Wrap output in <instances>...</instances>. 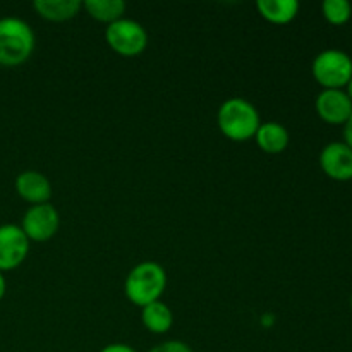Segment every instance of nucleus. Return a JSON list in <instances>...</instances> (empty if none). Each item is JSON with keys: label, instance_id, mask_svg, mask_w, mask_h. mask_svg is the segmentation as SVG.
<instances>
[{"label": "nucleus", "instance_id": "nucleus-1", "mask_svg": "<svg viewBox=\"0 0 352 352\" xmlns=\"http://www.w3.org/2000/svg\"><path fill=\"white\" fill-rule=\"evenodd\" d=\"M217 126L230 141L243 143L254 138L258 127L261 126L260 112L251 102L234 96L220 105L217 112Z\"/></svg>", "mask_w": 352, "mask_h": 352}, {"label": "nucleus", "instance_id": "nucleus-2", "mask_svg": "<svg viewBox=\"0 0 352 352\" xmlns=\"http://www.w3.org/2000/svg\"><path fill=\"white\" fill-rule=\"evenodd\" d=\"M167 287V272L157 261H141L127 274L124 291L133 305L144 308L160 301Z\"/></svg>", "mask_w": 352, "mask_h": 352}, {"label": "nucleus", "instance_id": "nucleus-3", "mask_svg": "<svg viewBox=\"0 0 352 352\" xmlns=\"http://www.w3.org/2000/svg\"><path fill=\"white\" fill-rule=\"evenodd\" d=\"M34 33L26 21L19 17L0 19V65L16 67L33 55Z\"/></svg>", "mask_w": 352, "mask_h": 352}, {"label": "nucleus", "instance_id": "nucleus-4", "mask_svg": "<svg viewBox=\"0 0 352 352\" xmlns=\"http://www.w3.org/2000/svg\"><path fill=\"white\" fill-rule=\"evenodd\" d=\"M311 72L323 89H344L352 78V58L344 50L329 48L316 55Z\"/></svg>", "mask_w": 352, "mask_h": 352}, {"label": "nucleus", "instance_id": "nucleus-5", "mask_svg": "<svg viewBox=\"0 0 352 352\" xmlns=\"http://www.w3.org/2000/svg\"><path fill=\"white\" fill-rule=\"evenodd\" d=\"M105 40L109 47L122 57H136L148 47V33L143 24L127 17L107 26Z\"/></svg>", "mask_w": 352, "mask_h": 352}, {"label": "nucleus", "instance_id": "nucleus-6", "mask_svg": "<svg viewBox=\"0 0 352 352\" xmlns=\"http://www.w3.org/2000/svg\"><path fill=\"white\" fill-rule=\"evenodd\" d=\"M19 227L30 241L47 243L57 234L58 227H60V215L50 203L33 205L26 210Z\"/></svg>", "mask_w": 352, "mask_h": 352}, {"label": "nucleus", "instance_id": "nucleus-7", "mask_svg": "<svg viewBox=\"0 0 352 352\" xmlns=\"http://www.w3.org/2000/svg\"><path fill=\"white\" fill-rule=\"evenodd\" d=\"M30 243L19 226H0V272L16 270L24 263L30 253Z\"/></svg>", "mask_w": 352, "mask_h": 352}, {"label": "nucleus", "instance_id": "nucleus-8", "mask_svg": "<svg viewBox=\"0 0 352 352\" xmlns=\"http://www.w3.org/2000/svg\"><path fill=\"white\" fill-rule=\"evenodd\" d=\"M320 119L332 126H344L352 116V100L344 89H323L315 102Z\"/></svg>", "mask_w": 352, "mask_h": 352}, {"label": "nucleus", "instance_id": "nucleus-9", "mask_svg": "<svg viewBox=\"0 0 352 352\" xmlns=\"http://www.w3.org/2000/svg\"><path fill=\"white\" fill-rule=\"evenodd\" d=\"M320 167L333 181H352V150L340 141L327 144L320 153Z\"/></svg>", "mask_w": 352, "mask_h": 352}, {"label": "nucleus", "instance_id": "nucleus-10", "mask_svg": "<svg viewBox=\"0 0 352 352\" xmlns=\"http://www.w3.org/2000/svg\"><path fill=\"white\" fill-rule=\"evenodd\" d=\"M16 192L31 205H43L52 198V184L41 172L24 170L16 177Z\"/></svg>", "mask_w": 352, "mask_h": 352}, {"label": "nucleus", "instance_id": "nucleus-11", "mask_svg": "<svg viewBox=\"0 0 352 352\" xmlns=\"http://www.w3.org/2000/svg\"><path fill=\"white\" fill-rule=\"evenodd\" d=\"M258 146L268 155H278L289 146V131L278 122H261L254 134Z\"/></svg>", "mask_w": 352, "mask_h": 352}, {"label": "nucleus", "instance_id": "nucleus-12", "mask_svg": "<svg viewBox=\"0 0 352 352\" xmlns=\"http://www.w3.org/2000/svg\"><path fill=\"white\" fill-rule=\"evenodd\" d=\"M82 3L79 0H34L33 9L38 16L54 23H64L78 16Z\"/></svg>", "mask_w": 352, "mask_h": 352}, {"label": "nucleus", "instance_id": "nucleus-13", "mask_svg": "<svg viewBox=\"0 0 352 352\" xmlns=\"http://www.w3.org/2000/svg\"><path fill=\"white\" fill-rule=\"evenodd\" d=\"M258 12L272 24H289L299 12L298 0H258Z\"/></svg>", "mask_w": 352, "mask_h": 352}, {"label": "nucleus", "instance_id": "nucleus-14", "mask_svg": "<svg viewBox=\"0 0 352 352\" xmlns=\"http://www.w3.org/2000/svg\"><path fill=\"white\" fill-rule=\"evenodd\" d=\"M141 322H143L144 329L148 332L162 336V333H167L172 329L174 315H172V309L165 302L155 301L141 308Z\"/></svg>", "mask_w": 352, "mask_h": 352}, {"label": "nucleus", "instance_id": "nucleus-15", "mask_svg": "<svg viewBox=\"0 0 352 352\" xmlns=\"http://www.w3.org/2000/svg\"><path fill=\"white\" fill-rule=\"evenodd\" d=\"M82 7L93 19L107 24L122 19L127 9L124 0H86Z\"/></svg>", "mask_w": 352, "mask_h": 352}, {"label": "nucleus", "instance_id": "nucleus-16", "mask_svg": "<svg viewBox=\"0 0 352 352\" xmlns=\"http://www.w3.org/2000/svg\"><path fill=\"white\" fill-rule=\"evenodd\" d=\"M323 17L333 26H342L352 16V6L347 0H325L322 3Z\"/></svg>", "mask_w": 352, "mask_h": 352}, {"label": "nucleus", "instance_id": "nucleus-17", "mask_svg": "<svg viewBox=\"0 0 352 352\" xmlns=\"http://www.w3.org/2000/svg\"><path fill=\"white\" fill-rule=\"evenodd\" d=\"M148 352H195L191 347L188 346L182 340H167V342H162L158 346L151 347Z\"/></svg>", "mask_w": 352, "mask_h": 352}, {"label": "nucleus", "instance_id": "nucleus-18", "mask_svg": "<svg viewBox=\"0 0 352 352\" xmlns=\"http://www.w3.org/2000/svg\"><path fill=\"white\" fill-rule=\"evenodd\" d=\"M100 352H138L134 347L127 346V344H109L103 347Z\"/></svg>", "mask_w": 352, "mask_h": 352}, {"label": "nucleus", "instance_id": "nucleus-19", "mask_svg": "<svg viewBox=\"0 0 352 352\" xmlns=\"http://www.w3.org/2000/svg\"><path fill=\"white\" fill-rule=\"evenodd\" d=\"M344 143L352 150V116L346 124H344Z\"/></svg>", "mask_w": 352, "mask_h": 352}, {"label": "nucleus", "instance_id": "nucleus-20", "mask_svg": "<svg viewBox=\"0 0 352 352\" xmlns=\"http://www.w3.org/2000/svg\"><path fill=\"white\" fill-rule=\"evenodd\" d=\"M6 291H7V280L6 277H3V272H0V301H2L3 296H6Z\"/></svg>", "mask_w": 352, "mask_h": 352}, {"label": "nucleus", "instance_id": "nucleus-21", "mask_svg": "<svg viewBox=\"0 0 352 352\" xmlns=\"http://www.w3.org/2000/svg\"><path fill=\"white\" fill-rule=\"evenodd\" d=\"M346 88H347V91H346V93H347V95H349V98L352 100V78H351L349 85H347V86H346Z\"/></svg>", "mask_w": 352, "mask_h": 352}, {"label": "nucleus", "instance_id": "nucleus-22", "mask_svg": "<svg viewBox=\"0 0 352 352\" xmlns=\"http://www.w3.org/2000/svg\"><path fill=\"white\" fill-rule=\"evenodd\" d=\"M351 309H352V292H351Z\"/></svg>", "mask_w": 352, "mask_h": 352}]
</instances>
